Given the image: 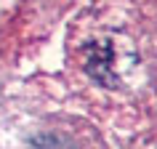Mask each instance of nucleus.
<instances>
[{
    "mask_svg": "<svg viewBox=\"0 0 157 149\" xmlns=\"http://www.w3.org/2000/svg\"><path fill=\"white\" fill-rule=\"evenodd\" d=\"M77 64L91 80L104 88H120L128 85L133 69L139 64V53L133 48V40L120 29L99 27L91 29L75 48Z\"/></svg>",
    "mask_w": 157,
    "mask_h": 149,
    "instance_id": "obj_1",
    "label": "nucleus"
},
{
    "mask_svg": "<svg viewBox=\"0 0 157 149\" xmlns=\"http://www.w3.org/2000/svg\"><path fill=\"white\" fill-rule=\"evenodd\" d=\"M21 149H104L93 131L75 120H45L27 133Z\"/></svg>",
    "mask_w": 157,
    "mask_h": 149,
    "instance_id": "obj_2",
    "label": "nucleus"
}]
</instances>
